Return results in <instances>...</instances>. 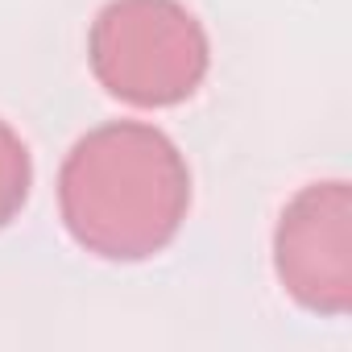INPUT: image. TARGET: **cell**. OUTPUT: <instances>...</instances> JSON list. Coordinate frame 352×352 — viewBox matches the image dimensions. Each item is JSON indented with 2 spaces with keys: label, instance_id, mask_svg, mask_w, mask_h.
Masks as SVG:
<instances>
[{
  "label": "cell",
  "instance_id": "obj_1",
  "mask_svg": "<svg viewBox=\"0 0 352 352\" xmlns=\"http://www.w3.org/2000/svg\"><path fill=\"white\" fill-rule=\"evenodd\" d=\"M191 170L183 149L145 120L83 133L58 170L67 236L100 261H149L183 232Z\"/></svg>",
  "mask_w": 352,
  "mask_h": 352
},
{
  "label": "cell",
  "instance_id": "obj_2",
  "mask_svg": "<svg viewBox=\"0 0 352 352\" xmlns=\"http://www.w3.org/2000/svg\"><path fill=\"white\" fill-rule=\"evenodd\" d=\"M87 63L108 96L174 108L204 87L212 42L183 0H108L87 34Z\"/></svg>",
  "mask_w": 352,
  "mask_h": 352
},
{
  "label": "cell",
  "instance_id": "obj_3",
  "mask_svg": "<svg viewBox=\"0 0 352 352\" xmlns=\"http://www.w3.org/2000/svg\"><path fill=\"white\" fill-rule=\"evenodd\" d=\"M274 274L311 315L340 319L352 307V187L344 179L307 183L278 216Z\"/></svg>",
  "mask_w": 352,
  "mask_h": 352
},
{
  "label": "cell",
  "instance_id": "obj_4",
  "mask_svg": "<svg viewBox=\"0 0 352 352\" xmlns=\"http://www.w3.org/2000/svg\"><path fill=\"white\" fill-rule=\"evenodd\" d=\"M30 191H34L30 145L9 120H0V228H9L21 216V208L30 204Z\"/></svg>",
  "mask_w": 352,
  "mask_h": 352
}]
</instances>
